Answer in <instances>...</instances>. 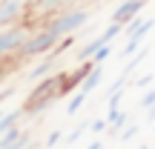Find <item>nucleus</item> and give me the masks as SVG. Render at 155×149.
I'll return each mask as SVG.
<instances>
[{
  "label": "nucleus",
  "instance_id": "1",
  "mask_svg": "<svg viewBox=\"0 0 155 149\" xmlns=\"http://www.w3.org/2000/svg\"><path fill=\"white\" fill-rule=\"evenodd\" d=\"M72 89H75V83H72V77H69V72H55V75H49V77L35 83L29 98H26V103H23L20 109H23L26 118H38V115H43L55 100H61L63 95H69Z\"/></svg>",
  "mask_w": 155,
  "mask_h": 149
},
{
  "label": "nucleus",
  "instance_id": "22",
  "mask_svg": "<svg viewBox=\"0 0 155 149\" xmlns=\"http://www.w3.org/2000/svg\"><path fill=\"white\" fill-rule=\"evenodd\" d=\"M152 106H155V89H147V92H144V98H141V109H152Z\"/></svg>",
  "mask_w": 155,
  "mask_h": 149
},
{
  "label": "nucleus",
  "instance_id": "9",
  "mask_svg": "<svg viewBox=\"0 0 155 149\" xmlns=\"http://www.w3.org/2000/svg\"><path fill=\"white\" fill-rule=\"evenodd\" d=\"M132 121V115H129L127 109H121V106H115V109H109V115H106V123H109V132H121L127 123Z\"/></svg>",
  "mask_w": 155,
  "mask_h": 149
},
{
  "label": "nucleus",
  "instance_id": "14",
  "mask_svg": "<svg viewBox=\"0 0 155 149\" xmlns=\"http://www.w3.org/2000/svg\"><path fill=\"white\" fill-rule=\"evenodd\" d=\"M138 135H141V123H132V121H129L127 129H121V132H118V138H121L124 144H129V141H135Z\"/></svg>",
  "mask_w": 155,
  "mask_h": 149
},
{
  "label": "nucleus",
  "instance_id": "7",
  "mask_svg": "<svg viewBox=\"0 0 155 149\" xmlns=\"http://www.w3.org/2000/svg\"><path fill=\"white\" fill-rule=\"evenodd\" d=\"M58 63H61V57H55V55L49 52V55H43V57H40V63H35V66L26 72V77L38 83V80H43V77L55 75V72H58Z\"/></svg>",
  "mask_w": 155,
  "mask_h": 149
},
{
  "label": "nucleus",
  "instance_id": "23",
  "mask_svg": "<svg viewBox=\"0 0 155 149\" xmlns=\"http://www.w3.org/2000/svg\"><path fill=\"white\" fill-rule=\"evenodd\" d=\"M12 69H15V66H9V63H0V83L9 77V72H12Z\"/></svg>",
  "mask_w": 155,
  "mask_h": 149
},
{
  "label": "nucleus",
  "instance_id": "16",
  "mask_svg": "<svg viewBox=\"0 0 155 149\" xmlns=\"http://www.w3.org/2000/svg\"><path fill=\"white\" fill-rule=\"evenodd\" d=\"M29 146H32V132H23L17 141H12V144H6L0 149H29Z\"/></svg>",
  "mask_w": 155,
  "mask_h": 149
},
{
  "label": "nucleus",
  "instance_id": "12",
  "mask_svg": "<svg viewBox=\"0 0 155 149\" xmlns=\"http://www.w3.org/2000/svg\"><path fill=\"white\" fill-rule=\"evenodd\" d=\"M144 40H147V37H141V34H135V37H129L127 43H124V49H121V57H127V60H129L132 55H138V52L144 49Z\"/></svg>",
  "mask_w": 155,
  "mask_h": 149
},
{
  "label": "nucleus",
  "instance_id": "6",
  "mask_svg": "<svg viewBox=\"0 0 155 149\" xmlns=\"http://www.w3.org/2000/svg\"><path fill=\"white\" fill-rule=\"evenodd\" d=\"M147 3H150V0H121V3L115 6V11H112L109 20H112V23H121V26H127L129 20H135V17L147 9Z\"/></svg>",
  "mask_w": 155,
  "mask_h": 149
},
{
  "label": "nucleus",
  "instance_id": "3",
  "mask_svg": "<svg viewBox=\"0 0 155 149\" xmlns=\"http://www.w3.org/2000/svg\"><path fill=\"white\" fill-rule=\"evenodd\" d=\"M35 26L38 23L23 20V23H15L9 29H0V63H15L17 66V52L29 40V34L35 32Z\"/></svg>",
  "mask_w": 155,
  "mask_h": 149
},
{
  "label": "nucleus",
  "instance_id": "25",
  "mask_svg": "<svg viewBox=\"0 0 155 149\" xmlns=\"http://www.w3.org/2000/svg\"><path fill=\"white\" fill-rule=\"evenodd\" d=\"M147 121L155 123V106H152V109H147Z\"/></svg>",
  "mask_w": 155,
  "mask_h": 149
},
{
  "label": "nucleus",
  "instance_id": "15",
  "mask_svg": "<svg viewBox=\"0 0 155 149\" xmlns=\"http://www.w3.org/2000/svg\"><path fill=\"white\" fill-rule=\"evenodd\" d=\"M86 129H89V121L78 123V126H75V129H72L69 135H63V144H75V141H81L83 135H86Z\"/></svg>",
  "mask_w": 155,
  "mask_h": 149
},
{
  "label": "nucleus",
  "instance_id": "10",
  "mask_svg": "<svg viewBox=\"0 0 155 149\" xmlns=\"http://www.w3.org/2000/svg\"><path fill=\"white\" fill-rule=\"evenodd\" d=\"M101 80H104V66H95L92 72H89L86 77H83V83H81L78 89H81L83 95H92L95 89H98V83H101Z\"/></svg>",
  "mask_w": 155,
  "mask_h": 149
},
{
  "label": "nucleus",
  "instance_id": "21",
  "mask_svg": "<svg viewBox=\"0 0 155 149\" xmlns=\"http://www.w3.org/2000/svg\"><path fill=\"white\" fill-rule=\"evenodd\" d=\"M152 80H155V75H152V72H147V75L135 77L132 83H135V86H138V89H150V86H152Z\"/></svg>",
  "mask_w": 155,
  "mask_h": 149
},
{
  "label": "nucleus",
  "instance_id": "26",
  "mask_svg": "<svg viewBox=\"0 0 155 149\" xmlns=\"http://www.w3.org/2000/svg\"><path fill=\"white\" fill-rule=\"evenodd\" d=\"M138 149H150V146H147V144H141V146H138Z\"/></svg>",
  "mask_w": 155,
  "mask_h": 149
},
{
  "label": "nucleus",
  "instance_id": "5",
  "mask_svg": "<svg viewBox=\"0 0 155 149\" xmlns=\"http://www.w3.org/2000/svg\"><path fill=\"white\" fill-rule=\"evenodd\" d=\"M29 9H32V0H0V29L29 20Z\"/></svg>",
  "mask_w": 155,
  "mask_h": 149
},
{
  "label": "nucleus",
  "instance_id": "27",
  "mask_svg": "<svg viewBox=\"0 0 155 149\" xmlns=\"http://www.w3.org/2000/svg\"><path fill=\"white\" fill-rule=\"evenodd\" d=\"M0 118H3V109H0Z\"/></svg>",
  "mask_w": 155,
  "mask_h": 149
},
{
  "label": "nucleus",
  "instance_id": "20",
  "mask_svg": "<svg viewBox=\"0 0 155 149\" xmlns=\"http://www.w3.org/2000/svg\"><path fill=\"white\" fill-rule=\"evenodd\" d=\"M89 129H92L95 135H101V132L109 129V123H106V118H95V121H89Z\"/></svg>",
  "mask_w": 155,
  "mask_h": 149
},
{
  "label": "nucleus",
  "instance_id": "19",
  "mask_svg": "<svg viewBox=\"0 0 155 149\" xmlns=\"http://www.w3.org/2000/svg\"><path fill=\"white\" fill-rule=\"evenodd\" d=\"M58 144H63V129H52V132L46 135V141H43L46 149H55Z\"/></svg>",
  "mask_w": 155,
  "mask_h": 149
},
{
  "label": "nucleus",
  "instance_id": "28",
  "mask_svg": "<svg viewBox=\"0 0 155 149\" xmlns=\"http://www.w3.org/2000/svg\"><path fill=\"white\" fill-rule=\"evenodd\" d=\"M29 149H35V146H29Z\"/></svg>",
  "mask_w": 155,
  "mask_h": 149
},
{
  "label": "nucleus",
  "instance_id": "8",
  "mask_svg": "<svg viewBox=\"0 0 155 149\" xmlns=\"http://www.w3.org/2000/svg\"><path fill=\"white\" fill-rule=\"evenodd\" d=\"M101 46H106L104 40H101V34H95V37H89L86 43H81V46H75V60L81 63V60H92V55L101 49Z\"/></svg>",
  "mask_w": 155,
  "mask_h": 149
},
{
  "label": "nucleus",
  "instance_id": "11",
  "mask_svg": "<svg viewBox=\"0 0 155 149\" xmlns=\"http://www.w3.org/2000/svg\"><path fill=\"white\" fill-rule=\"evenodd\" d=\"M23 109H12V112H3V118H0V135L3 132H9L12 126H20V121H23Z\"/></svg>",
  "mask_w": 155,
  "mask_h": 149
},
{
  "label": "nucleus",
  "instance_id": "2",
  "mask_svg": "<svg viewBox=\"0 0 155 149\" xmlns=\"http://www.w3.org/2000/svg\"><path fill=\"white\" fill-rule=\"evenodd\" d=\"M89 20H92V9H89V6H75V9H63V11H58V15L40 20L38 26H43L46 32H52L61 40V37H66V34H78L81 29H86Z\"/></svg>",
  "mask_w": 155,
  "mask_h": 149
},
{
  "label": "nucleus",
  "instance_id": "18",
  "mask_svg": "<svg viewBox=\"0 0 155 149\" xmlns=\"http://www.w3.org/2000/svg\"><path fill=\"white\" fill-rule=\"evenodd\" d=\"M23 132H26L23 126H12L9 132H3V135H0V146H6V144H12V141H17Z\"/></svg>",
  "mask_w": 155,
  "mask_h": 149
},
{
  "label": "nucleus",
  "instance_id": "17",
  "mask_svg": "<svg viewBox=\"0 0 155 149\" xmlns=\"http://www.w3.org/2000/svg\"><path fill=\"white\" fill-rule=\"evenodd\" d=\"M109 55H112V43H106V46H101L98 52L92 55V63H98V66H104L106 60H109Z\"/></svg>",
  "mask_w": 155,
  "mask_h": 149
},
{
  "label": "nucleus",
  "instance_id": "13",
  "mask_svg": "<svg viewBox=\"0 0 155 149\" xmlns=\"http://www.w3.org/2000/svg\"><path fill=\"white\" fill-rule=\"evenodd\" d=\"M86 98H89V95H83L81 89H78V92L72 95V100L66 103V115H69V118H72V115H78V112L83 109V103H86Z\"/></svg>",
  "mask_w": 155,
  "mask_h": 149
},
{
  "label": "nucleus",
  "instance_id": "24",
  "mask_svg": "<svg viewBox=\"0 0 155 149\" xmlns=\"http://www.w3.org/2000/svg\"><path fill=\"white\" fill-rule=\"evenodd\" d=\"M86 149H104V141H101V138H98V141H92V144H89Z\"/></svg>",
  "mask_w": 155,
  "mask_h": 149
},
{
  "label": "nucleus",
  "instance_id": "4",
  "mask_svg": "<svg viewBox=\"0 0 155 149\" xmlns=\"http://www.w3.org/2000/svg\"><path fill=\"white\" fill-rule=\"evenodd\" d=\"M92 0H32V9H29V20L40 23L46 17L58 15L63 9H75V6H89Z\"/></svg>",
  "mask_w": 155,
  "mask_h": 149
}]
</instances>
